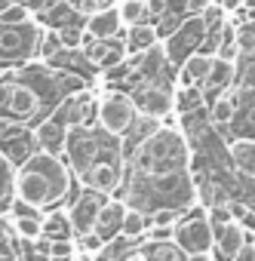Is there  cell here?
Here are the masks:
<instances>
[{"label": "cell", "mask_w": 255, "mask_h": 261, "mask_svg": "<svg viewBox=\"0 0 255 261\" xmlns=\"http://www.w3.org/2000/svg\"><path fill=\"white\" fill-rule=\"evenodd\" d=\"M77 175L71 169V163L65 160V154H46V151H34L19 169H16V197L46 209L56 206H71L77 200Z\"/></svg>", "instance_id": "6da1fadb"}, {"label": "cell", "mask_w": 255, "mask_h": 261, "mask_svg": "<svg viewBox=\"0 0 255 261\" xmlns=\"http://www.w3.org/2000/svg\"><path fill=\"white\" fill-rule=\"evenodd\" d=\"M126 163L133 166V172H142L148 178H166V175L185 172L188 145L175 126H160L151 139H145L133 151V157Z\"/></svg>", "instance_id": "7a4b0ae2"}, {"label": "cell", "mask_w": 255, "mask_h": 261, "mask_svg": "<svg viewBox=\"0 0 255 261\" xmlns=\"http://www.w3.org/2000/svg\"><path fill=\"white\" fill-rule=\"evenodd\" d=\"M46 25L37 19H28V22H19V25H10V22H0V65L4 68H13L16 62L25 65L31 59H37V46H40V37H43Z\"/></svg>", "instance_id": "3957f363"}, {"label": "cell", "mask_w": 255, "mask_h": 261, "mask_svg": "<svg viewBox=\"0 0 255 261\" xmlns=\"http://www.w3.org/2000/svg\"><path fill=\"white\" fill-rule=\"evenodd\" d=\"M105 129L101 136L95 133V126H86V123H74L68 126V139H65V160L71 163L77 181L83 185V178L89 175L92 163L98 157H105Z\"/></svg>", "instance_id": "277c9868"}, {"label": "cell", "mask_w": 255, "mask_h": 261, "mask_svg": "<svg viewBox=\"0 0 255 261\" xmlns=\"http://www.w3.org/2000/svg\"><path fill=\"white\" fill-rule=\"evenodd\" d=\"M139 117L136 95L126 89H108L98 95V129L111 136H126Z\"/></svg>", "instance_id": "5b68a950"}, {"label": "cell", "mask_w": 255, "mask_h": 261, "mask_svg": "<svg viewBox=\"0 0 255 261\" xmlns=\"http://www.w3.org/2000/svg\"><path fill=\"white\" fill-rule=\"evenodd\" d=\"M172 240L185 249L188 258H200V261L212 258L215 233H212V224H209V218H206L203 209H191L188 218L182 215V221L175 224V237Z\"/></svg>", "instance_id": "8992f818"}, {"label": "cell", "mask_w": 255, "mask_h": 261, "mask_svg": "<svg viewBox=\"0 0 255 261\" xmlns=\"http://www.w3.org/2000/svg\"><path fill=\"white\" fill-rule=\"evenodd\" d=\"M203 40H206V22H203V16H188V22H182V25L169 34L166 56L182 65L194 49H200Z\"/></svg>", "instance_id": "52a82bcc"}, {"label": "cell", "mask_w": 255, "mask_h": 261, "mask_svg": "<svg viewBox=\"0 0 255 261\" xmlns=\"http://www.w3.org/2000/svg\"><path fill=\"white\" fill-rule=\"evenodd\" d=\"M108 194L95 191V188H86L83 194H77V200L68 206V215H71V224H74V233L83 237L95 227V218H98V209L105 206Z\"/></svg>", "instance_id": "ba28073f"}, {"label": "cell", "mask_w": 255, "mask_h": 261, "mask_svg": "<svg viewBox=\"0 0 255 261\" xmlns=\"http://www.w3.org/2000/svg\"><path fill=\"white\" fill-rule=\"evenodd\" d=\"M65 139H68V126H65V120L56 111L49 117H43V120L34 123V142H37L40 151H46V154H65Z\"/></svg>", "instance_id": "9c48e42d"}, {"label": "cell", "mask_w": 255, "mask_h": 261, "mask_svg": "<svg viewBox=\"0 0 255 261\" xmlns=\"http://www.w3.org/2000/svg\"><path fill=\"white\" fill-rule=\"evenodd\" d=\"M126 200H117V197H108L105 206L98 209V218H95V233L105 240V243H114L123 230V215H126Z\"/></svg>", "instance_id": "30bf717a"}, {"label": "cell", "mask_w": 255, "mask_h": 261, "mask_svg": "<svg viewBox=\"0 0 255 261\" xmlns=\"http://www.w3.org/2000/svg\"><path fill=\"white\" fill-rule=\"evenodd\" d=\"M133 95H136V105H139V111H145V114H154V117H160V120H166V117L175 111V95H172L169 89L157 86V83H151V86H142V92H133Z\"/></svg>", "instance_id": "8fae6325"}, {"label": "cell", "mask_w": 255, "mask_h": 261, "mask_svg": "<svg viewBox=\"0 0 255 261\" xmlns=\"http://www.w3.org/2000/svg\"><path fill=\"white\" fill-rule=\"evenodd\" d=\"M212 233H215V249H218L224 258H243V252H246V246H249V240H252V237L243 230V224H240L237 218H231L227 224L215 227Z\"/></svg>", "instance_id": "7c38bea8"}, {"label": "cell", "mask_w": 255, "mask_h": 261, "mask_svg": "<svg viewBox=\"0 0 255 261\" xmlns=\"http://www.w3.org/2000/svg\"><path fill=\"white\" fill-rule=\"evenodd\" d=\"M212 53H203V49H194L182 65H178V86H194V83H203L209 68H212Z\"/></svg>", "instance_id": "4fadbf2b"}, {"label": "cell", "mask_w": 255, "mask_h": 261, "mask_svg": "<svg viewBox=\"0 0 255 261\" xmlns=\"http://www.w3.org/2000/svg\"><path fill=\"white\" fill-rule=\"evenodd\" d=\"M227 154H231V163L243 175L255 178V139H246V136L227 139Z\"/></svg>", "instance_id": "5bb4252c"}, {"label": "cell", "mask_w": 255, "mask_h": 261, "mask_svg": "<svg viewBox=\"0 0 255 261\" xmlns=\"http://www.w3.org/2000/svg\"><path fill=\"white\" fill-rule=\"evenodd\" d=\"M86 31L98 40H111L123 31V22H120V13L117 10H105V13H89L86 16Z\"/></svg>", "instance_id": "9a60e30c"}, {"label": "cell", "mask_w": 255, "mask_h": 261, "mask_svg": "<svg viewBox=\"0 0 255 261\" xmlns=\"http://www.w3.org/2000/svg\"><path fill=\"white\" fill-rule=\"evenodd\" d=\"M157 43H160V31H157V25H151L148 19L126 28V49H130V53H148V49L157 46Z\"/></svg>", "instance_id": "2e32d148"}, {"label": "cell", "mask_w": 255, "mask_h": 261, "mask_svg": "<svg viewBox=\"0 0 255 261\" xmlns=\"http://www.w3.org/2000/svg\"><path fill=\"white\" fill-rule=\"evenodd\" d=\"M234 77H237L234 62H231V59L215 56V59H212V68H209V74H206V80H203V95H209L212 89H215V92L227 89V86L234 83Z\"/></svg>", "instance_id": "e0dca14e"}, {"label": "cell", "mask_w": 255, "mask_h": 261, "mask_svg": "<svg viewBox=\"0 0 255 261\" xmlns=\"http://www.w3.org/2000/svg\"><path fill=\"white\" fill-rule=\"evenodd\" d=\"M16 163L0 151V212H10L13 197H16Z\"/></svg>", "instance_id": "ac0fdd59"}, {"label": "cell", "mask_w": 255, "mask_h": 261, "mask_svg": "<svg viewBox=\"0 0 255 261\" xmlns=\"http://www.w3.org/2000/svg\"><path fill=\"white\" fill-rule=\"evenodd\" d=\"M148 224H151V221H148V209H142V206H126L120 237H123V240H130V243H139V240L145 237Z\"/></svg>", "instance_id": "d6986e66"}, {"label": "cell", "mask_w": 255, "mask_h": 261, "mask_svg": "<svg viewBox=\"0 0 255 261\" xmlns=\"http://www.w3.org/2000/svg\"><path fill=\"white\" fill-rule=\"evenodd\" d=\"M43 233L46 237H53V240H59V237H74L77 240V233H74V224H71V215H68V206L65 209H46V215H43Z\"/></svg>", "instance_id": "ffe728a7"}, {"label": "cell", "mask_w": 255, "mask_h": 261, "mask_svg": "<svg viewBox=\"0 0 255 261\" xmlns=\"http://www.w3.org/2000/svg\"><path fill=\"white\" fill-rule=\"evenodd\" d=\"M62 49H65L62 31H59V28H46L43 37H40V46H37V59H40V62H53Z\"/></svg>", "instance_id": "44dd1931"}, {"label": "cell", "mask_w": 255, "mask_h": 261, "mask_svg": "<svg viewBox=\"0 0 255 261\" xmlns=\"http://www.w3.org/2000/svg\"><path fill=\"white\" fill-rule=\"evenodd\" d=\"M203 101H206V95H203V89H197V83H194V86H178V92H175V108H178L182 114L200 111Z\"/></svg>", "instance_id": "7402d4cb"}, {"label": "cell", "mask_w": 255, "mask_h": 261, "mask_svg": "<svg viewBox=\"0 0 255 261\" xmlns=\"http://www.w3.org/2000/svg\"><path fill=\"white\" fill-rule=\"evenodd\" d=\"M117 13H120V22H123V28L139 25V22H145V19H148L145 0H120V4H117Z\"/></svg>", "instance_id": "603a6c76"}, {"label": "cell", "mask_w": 255, "mask_h": 261, "mask_svg": "<svg viewBox=\"0 0 255 261\" xmlns=\"http://www.w3.org/2000/svg\"><path fill=\"white\" fill-rule=\"evenodd\" d=\"M13 227L25 240H34V237L43 233V215H13Z\"/></svg>", "instance_id": "cb8c5ba5"}, {"label": "cell", "mask_w": 255, "mask_h": 261, "mask_svg": "<svg viewBox=\"0 0 255 261\" xmlns=\"http://www.w3.org/2000/svg\"><path fill=\"white\" fill-rule=\"evenodd\" d=\"M28 19H34V13L28 10V4L25 0H16V4L0 16V22H10V25H19V22H28Z\"/></svg>", "instance_id": "d4e9b609"}, {"label": "cell", "mask_w": 255, "mask_h": 261, "mask_svg": "<svg viewBox=\"0 0 255 261\" xmlns=\"http://www.w3.org/2000/svg\"><path fill=\"white\" fill-rule=\"evenodd\" d=\"M231 212H234V218L243 224V230H246L249 237H255V209H249V206H243V203H234Z\"/></svg>", "instance_id": "484cf974"}, {"label": "cell", "mask_w": 255, "mask_h": 261, "mask_svg": "<svg viewBox=\"0 0 255 261\" xmlns=\"http://www.w3.org/2000/svg\"><path fill=\"white\" fill-rule=\"evenodd\" d=\"M237 43L243 53H255V34L249 28H237Z\"/></svg>", "instance_id": "4316f807"}, {"label": "cell", "mask_w": 255, "mask_h": 261, "mask_svg": "<svg viewBox=\"0 0 255 261\" xmlns=\"http://www.w3.org/2000/svg\"><path fill=\"white\" fill-rule=\"evenodd\" d=\"M145 10H148V19H160L169 10V0H145Z\"/></svg>", "instance_id": "83f0119b"}, {"label": "cell", "mask_w": 255, "mask_h": 261, "mask_svg": "<svg viewBox=\"0 0 255 261\" xmlns=\"http://www.w3.org/2000/svg\"><path fill=\"white\" fill-rule=\"evenodd\" d=\"M212 7V0H185V13L188 16H203Z\"/></svg>", "instance_id": "f1b7e54d"}, {"label": "cell", "mask_w": 255, "mask_h": 261, "mask_svg": "<svg viewBox=\"0 0 255 261\" xmlns=\"http://www.w3.org/2000/svg\"><path fill=\"white\" fill-rule=\"evenodd\" d=\"M13 4H16V0H0V16H4V13L13 7Z\"/></svg>", "instance_id": "f546056e"}]
</instances>
